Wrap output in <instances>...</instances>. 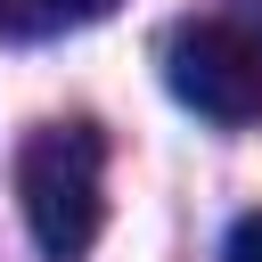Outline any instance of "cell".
Wrapping results in <instances>:
<instances>
[{
    "label": "cell",
    "instance_id": "6da1fadb",
    "mask_svg": "<svg viewBox=\"0 0 262 262\" xmlns=\"http://www.w3.org/2000/svg\"><path fill=\"white\" fill-rule=\"evenodd\" d=\"M16 205L41 262H82L106 221V139L90 123H33L16 147Z\"/></svg>",
    "mask_w": 262,
    "mask_h": 262
},
{
    "label": "cell",
    "instance_id": "7a4b0ae2",
    "mask_svg": "<svg viewBox=\"0 0 262 262\" xmlns=\"http://www.w3.org/2000/svg\"><path fill=\"white\" fill-rule=\"evenodd\" d=\"M164 82L205 123H254L262 115V25L196 16L164 41Z\"/></svg>",
    "mask_w": 262,
    "mask_h": 262
},
{
    "label": "cell",
    "instance_id": "3957f363",
    "mask_svg": "<svg viewBox=\"0 0 262 262\" xmlns=\"http://www.w3.org/2000/svg\"><path fill=\"white\" fill-rule=\"evenodd\" d=\"M98 16H115V0H0L8 41H49V33H74V25H98Z\"/></svg>",
    "mask_w": 262,
    "mask_h": 262
},
{
    "label": "cell",
    "instance_id": "277c9868",
    "mask_svg": "<svg viewBox=\"0 0 262 262\" xmlns=\"http://www.w3.org/2000/svg\"><path fill=\"white\" fill-rule=\"evenodd\" d=\"M229 262H262V213H246L229 229Z\"/></svg>",
    "mask_w": 262,
    "mask_h": 262
}]
</instances>
